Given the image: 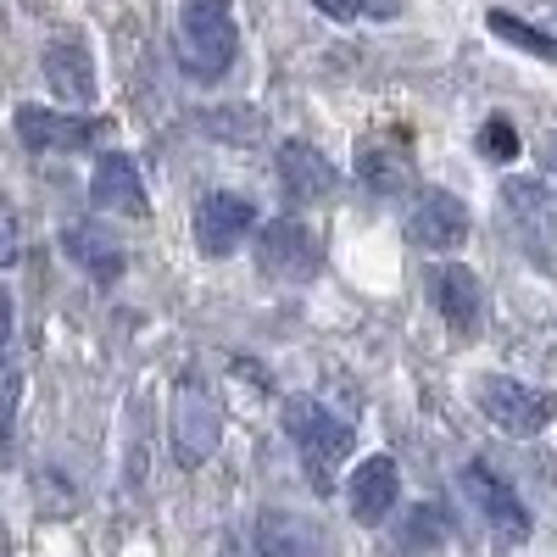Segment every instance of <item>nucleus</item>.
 <instances>
[{"label": "nucleus", "instance_id": "1", "mask_svg": "<svg viewBox=\"0 0 557 557\" xmlns=\"http://www.w3.org/2000/svg\"><path fill=\"white\" fill-rule=\"evenodd\" d=\"M235 51H240V28H235V7H228V0H190V7L178 12L173 57H178L184 78L218 84L235 67Z\"/></svg>", "mask_w": 557, "mask_h": 557}, {"label": "nucleus", "instance_id": "2", "mask_svg": "<svg viewBox=\"0 0 557 557\" xmlns=\"http://www.w3.org/2000/svg\"><path fill=\"white\" fill-rule=\"evenodd\" d=\"M168 435H173V457L178 469H201L223 441V407L218 391L201 368H184L173 380V407H168Z\"/></svg>", "mask_w": 557, "mask_h": 557}, {"label": "nucleus", "instance_id": "3", "mask_svg": "<svg viewBox=\"0 0 557 557\" xmlns=\"http://www.w3.org/2000/svg\"><path fill=\"white\" fill-rule=\"evenodd\" d=\"M285 435L296 441L301 469H307L312 491L323 496L335 485V462H346V451H351V424L335 418L323 401H312V396H290L285 401Z\"/></svg>", "mask_w": 557, "mask_h": 557}, {"label": "nucleus", "instance_id": "4", "mask_svg": "<svg viewBox=\"0 0 557 557\" xmlns=\"http://www.w3.org/2000/svg\"><path fill=\"white\" fill-rule=\"evenodd\" d=\"M474 401H480V412L491 418V424L502 435H513V441L541 435L552 418H557V396L552 391H535V385L507 380V374H485L480 391H474Z\"/></svg>", "mask_w": 557, "mask_h": 557}, {"label": "nucleus", "instance_id": "5", "mask_svg": "<svg viewBox=\"0 0 557 557\" xmlns=\"http://www.w3.org/2000/svg\"><path fill=\"white\" fill-rule=\"evenodd\" d=\"M257 268L278 285H307V278L323 268V246L301 218H273L257 240Z\"/></svg>", "mask_w": 557, "mask_h": 557}, {"label": "nucleus", "instance_id": "6", "mask_svg": "<svg viewBox=\"0 0 557 557\" xmlns=\"http://www.w3.org/2000/svg\"><path fill=\"white\" fill-rule=\"evenodd\" d=\"M12 128L28 151H89L112 134L107 123L96 117H78V112H51V107H17L12 112Z\"/></svg>", "mask_w": 557, "mask_h": 557}, {"label": "nucleus", "instance_id": "7", "mask_svg": "<svg viewBox=\"0 0 557 557\" xmlns=\"http://www.w3.org/2000/svg\"><path fill=\"white\" fill-rule=\"evenodd\" d=\"M407 235L424 251H451V246L469 240V207H462L451 190H441V184H424V190H412Z\"/></svg>", "mask_w": 557, "mask_h": 557}, {"label": "nucleus", "instance_id": "8", "mask_svg": "<svg viewBox=\"0 0 557 557\" xmlns=\"http://www.w3.org/2000/svg\"><path fill=\"white\" fill-rule=\"evenodd\" d=\"M462 496L474 502V513H480L502 541H524V535H530V513H524L519 491L507 485L491 462H469V469H462Z\"/></svg>", "mask_w": 557, "mask_h": 557}, {"label": "nucleus", "instance_id": "9", "mask_svg": "<svg viewBox=\"0 0 557 557\" xmlns=\"http://www.w3.org/2000/svg\"><path fill=\"white\" fill-rule=\"evenodd\" d=\"M251 223H257V201L251 196H240V190L201 196V207H196V246H201V257H228L251 235Z\"/></svg>", "mask_w": 557, "mask_h": 557}, {"label": "nucleus", "instance_id": "10", "mask_svg": "<svg viewBox=\"0 0 557 557\" xmlns=\"http://www.w3.org/2000/svg\"><path fill=\"white\" fill-rule=\"evenodd\" d=\"M278 184H285V196L296 207H318V201H330L341 190V173L318 146H307V139H285V146H278Z\"/></svg>", "mask_w": 557, "mask_h": 557}, {"label": "nucleus", "instance_id": "11", "mask_svg": "<svg viewBox=\"0 0 557 557\" xmlns=\"http://www.w3.org/2000/svg\"><path fill=\"white\" fill-rule=\"evenodd\" d=\"M396 496H401V469H396V457H362L357 469H351L346 502H351V519H357V524L391 519Z\"/></svg>", "mask_w": 557, "mask_h": 557}, {"label": "nucleus", "instance_id": "12", "mask_svg": "<svg viewBox=\"0 0 557 557\" xmlns=\"http://www.w3.org/2000/svg\"><path fill=\"white\" fill-rule=\"evenodd\" d=\"M430 290H435L441 318L451 323L457 335H474V330H480V318H485V296H480L474 268H462V262H441V268L430 273Z\"/></svg>", "mask_w": 557, "mask_h": 557}, {"label": "nucleus", "instance_id": "13", "mask_svg": "<svg viewBox=\"0 0 557 557\" xmlns=\"http://www.w3.org/2000/svg\"><path fill=\"white\" fill-rule=\"evenodd\" d=\"M89 201L107 207V212H123V218H146L151 201H146V184H139L134 162L123 151H107L96 162V173H89Z\"/></svg>", "mask_w": 557, "mask_h": 557}, {"label": "nucleus", "instance_id": "14", "mask_svg": "<svg viewBox=\"0 0 557 557\" xmlns=\"http://www.w3.org/2000/svg\"><path fill=\"white\" fill-rule=\"evenodd\" d=\"M45 84H51L67 107L96 101V62H89V51L78 39H57L51 51H45Z\"/></svg>", "mask_w": 557, "mask_h": 557}, {"label": "nucleus", "instance_id": "15", "mask_svg": "<svg viewBox=\"0 0 557 557\" xmlns=\"http://www.w3.org/2000/svg\"><path fill=\"white\" fill-rule=\"evenodd\" d=\"M62 257L67 262H78L96 285H112V278H123V251L101 235L96 223H73V228H62Z\"/></svg>", "mask_w": 557, "mask_h": 557}, {"label": "nucleus", "instance_id": "16", "mask_svg": "<svg viewBox=\"0 0 557 557\" xmlns=\"http://www.w3.org/2000/svg\"><path fill=\"white\" fill-rule=\"evenodd\" d=\"M251 546H257V557H307L312 530L296 513H285V507H268V513L257 519V530H251Z\"/></svg>", "mask_w": 557, "mask_h": 557}, {"label": "nucleus", "instance_id": "17", "mask_svg": "<svg viewBox=\"0 0 557 557\" xmlns=\"http://www.w3.org/2000/svg\"><path fill=\"white\" fill-rule=\"evenodd\" d=\"M357 178L368 184V190H380V196H401L407 184H412V162H407L396 146H362Z\"/></svg>", "mask_w": 557, "mask_h": 557}, {"label": "nucleus", "instance_id": "18", "mask_svg": "<svg viewBox=\"0 0 557 557\" xmlns=\"http://www.w3.org/2000/svg\"><path fill=\"white\" fill-rule=\"evenodd\" d=\"M485 23H491L496 39L519 45V51H530V57H541V62H557V34H541L535 23H524V17H513V12H485Z\"/></svg>", "mask_w": 557, "mask_h": 557}, {"label": "nucleus", "instance_id": "19", "mask_svg": "<svg viewBox=\"0 0 557 557\" xmlns=\"http://www.w3.org/2000/svg\"><path fill=\"white\" fill-rule=\"evenodd\" d=\"M201 128L218 134V139H228V146H251V139H262L268 117H262L257 107H212V112L201 117Z\"/></svg>", "mask_w": 557, "mask_h": 557}, {"label": "nucleus", "instance_id": "20", "mask_svg": "<svg viewBox=\"0 0 557 557\" xmlns=\"http://www.w3.org/2000/svg\"><path fill=\"white\" fill-rule=\"evenodd\" d=\"M480 157L513 162V157H519V128L507 123V117H485V123H480Z\"/></svg>", "mask_w": 557, "mask_h": 557}, {"label": "nucleus", "instance_id": "21", "mask_svg": "<svg viewBox=\"0 0 557 557\" xmlns=\"http://www.w3.org/2000/svg\"><path fill=\"white\" fill-rule=\"evenodd\" d=\"M17 401H23V374H17L12 357H0V441L17 424Z\"/></svg>", "mask_w": 557, "mask_h": 557}, {"label": "nucleus", "instance_id": "22", "mask_svg": "<svg viewBox=\"0 0 557 557\" xmlns=\"http://www.w3.org/2000/svg\"><path fill=\"white\" fill-rule=\"evenodd\" d=\"M17 246H23V228H17V207L0 196V268L17 262Z\"/></svg>", "mask_w": 557, "mask_h": 557}, {"label": "nucleus", "instance_id": "23", "mask_svg": "<svg viewBox=\"0 0 557 557\" xmlns=\"http://www.w3.org/2000/svg\"><path fill=\"white\" fill-rule=\"evenodd\" d=\"M412 541H441L446 535V519H441V507H412V530H407Z\"/></svg>", "mask_w": 557, "mask_h": 557}, {"label": "nucleus", "instance_id": "24", "mask_svg": "<svg viewBox=\"0 0 557 557\" xmlns=\"http://www.w3.org/2000/svg\"><path fill=\"white\" fill-rule=\"evenodd\" d=\"M312 7H318L323 17H335V23H357V17H368V0H312Z\"/></svg>", "mask_w": 557, "mask_h": 557}, {"label": "nucleus", "instance_id": "25", "mask_svg": "<svg viewBox=\"0 0 557 557\" xmlns=\"http://www.w3.org/2000/svg\"><path fill=\"white\" fill-rule=\"evenodd\" d=\"M12 335H17V307H12V290L0 285V357H12Z\"/></svg>", "mask_w": 557, "mask_h": 557}]
</instances>
